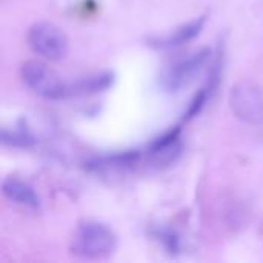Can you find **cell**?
<instances>
[{"label":"cell","mask_w":263,"mask_h":263,"mask_svg":"<svg viewBox=\"0 0 263 263\" xmlns=\"http://www.w3.org/2000/svg\"><path fill=\"white\" fill-rule=\"evenodd\" d=\"M117 248L116 233L105 223L85 220L82 222L72 237L71 251L74 256L88 260L105 259Z\"/></svg>","instance_id":"cell-1"},{"label":"cell","mask_w":263,"mask_h":263,"mask_svg":"<svg viewBox=\"0 0 263 263\" xmlns=\"http://www.w3.org/2000/svg\"><path fill=\"white\" fill-rule=\"evenodd\" d=\"M211 60V49L202 48L186 57H182L166 66L159 79V83L166 92H177L182 88L188 86L196 76L202 72V69Z\"/></svg>","instance_id":"cell-2"},{"label":"cell","mask_w":263,"mask_h":263,"mask_svg":"<svg viewBox=\"0 0 263 263\" xmlns=\"http://www.w3.org/2000/svg\"><path fill=\"white\" fill-rule=\"evenodd\" d=\"M20 76L23 83L35 94L49 100H63L69 97L68 85L46 63L29 60L22 65Z\"/></svg>","instance_id":"cell-3"},{"label":"cell","mask_w":263,"mask_h":263,"mask_svg":"<svg viewBox=\"0 0 263 263\" xmlns=\"http://www.w3.org/2000/svg\"><path fill=\"white\" fill-rule=\"evenodd\" d=\"M233 114L247 125H263V86L253 80L237 82L230 92Z\"/></svg>","instance_id":"cell-4"},{"label":"cell","mask_w":263,"mask_h":263,"mask_svg":"<svg viewBox=\"0 0 263 263\" xmlns=\"http://www.w3.org/2000/svg\"><path fill=\"white\" fill-rule=\"evenodd\" d=\"M29 48L46 60H62L69 49L66 34L49 22L34 23L26 34Z\"/></svg>","instance_id":"cell-5"},{"label":"cell","mask_w":263,"mask_h":263,"mask_svg":"<svg viewBox=\"0 0 263 263\" xmlns=\"http://www.w3.org/2000/svg\"><path fill=\"white\" fill-rule=\"evenodd\" d=\"M180 151H182L180 131L179 128H176L154 139L148 145L145 154L149 163H153L154 166H163L173 163L180 156Z\"/></svg>","instance_id":"cell-6"},{"label":"cell","mask_w":263,"mask_h":263,"mask_svg":"<svg viewBox=\"0 0 263 263\" xmlns=\"http://www.w3.org/2000/svg\"><path fill=\"white\" fill-rule=\"evenodd\" d=\"M206 22V15H200L188 23L180 25L179 28H176L173 32L165 34V35H159L149 40V45L157 48V49H174L179 46H183L185 43L191 42L193 39H196Z\"/></svg>","instance_id":"cell-7"},{"label":"cell","mask_w":263,"mask_h":263,"mask_svg":"<svg viewBox=\"0 0 263 263\" xmlns=\"http://www.w3.org/2000/svg\"><path fill=\"white\" fill-rule=\"evenodd\" d=\"M3 196L11 200L12 203H17L23 208L39 211L42 206V200L34 190L32 185H29L26 180H22L15 176H9L2 183Z\"/></svg>","instance_id":"cell-8"},{"label":"cell","mask_w":263,"mask_h":263,"mask_svg":"<svg viewBox=\"0 0 263 263\" xmlns=\"http://www.w3.org/2000/svg\"><path fill=\"white\" fill-rule=\"evenodd\" d=\"M142 151H125L111 156L94 157L88 162V168L96 173H122L136 168L142 160Z\"/></svg>","instance_id":"cell-9"},{"label":"cell","mask_w":263,"mask_h":263,"mask_svg":"<svg viewBox=\"0 0 263 263\" xmlns=\"http://www.w3.org/2000/svg\"><path fill=\"white\" fill-rule=\"evenodd\" d=\"M114 82V74L109 71L91 74L82 79H77L76 82H71L68 85L69 97L76 96H88V94H97L105 89H108Z\"/></svg>","instance_id":"cell-10"}]
</instances>
